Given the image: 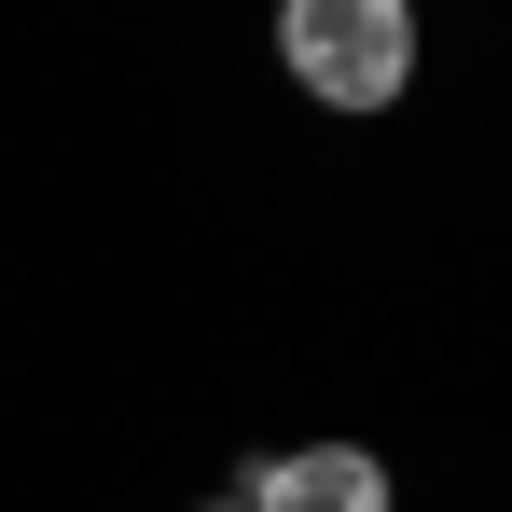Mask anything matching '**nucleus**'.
Masks as SVG:
<instances>
[{
  "mask_svg": "<svg viewBox=\"0 0 512 512\" xmlns=\"http://www.w3.org/2000/svg\"><path fill=\"white\" fill-rule=\"evenodd\" d=\"M194 512H250V499H236V485H222V499H194Z\"/></svg>",
  "mask_w": 512,
  "mask_h": 512,
  "instance_id": "nucleus-3",
  "label": "nucleus"
},
{
  "mask_svg": "<svg viewBox=\"0 0 512 512\" xmlns=\"http://www.w3.org/2000/svg\"><path fill=\"white\" fill-rule=\"evenodd\" d=\"M416 56H429V28H416V0H277V70L319 97V111H402L416 97Z\"/></svg>",
  "mask_w": 512,
  "mask_h": 512,
  "instance_id": "nucleus-1",
  "label": "nucleus"
},
{
  "mask_svg": "<svg viewBox=\"0 0 512 512\" xmlns=\"http://www.w3.org/2000/svg\"><path fill=\"white\" fill-rule=\"evenodd\" d=\"M236 499L250 512H402V485H388L374 443H291V457H250L236 471Z\"/></svg>",
  "mask_w": 512,
  "mask_h": 512,
  "instance_id": "nucleus-2",
  "label": "nucleus"
}]
</instances>
